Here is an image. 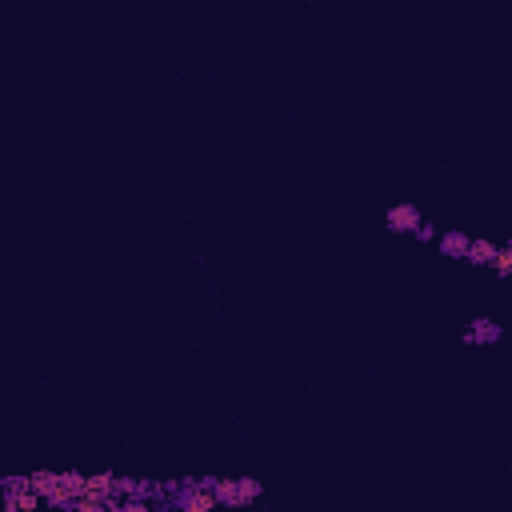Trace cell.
<instances>
[{
  "label": "cell",
  "instance_id": "cell-1",
  "mask_svg": "<svg viewBox=\"0 0 512 512\" xmlns=\"http://www.w3.org/2000/svg\"><path fill=\"white\" fill-rule=\"evenodd\" d=\"M212 484H216L220 504H228V508H244V504H252L260 496L256 480H212Z\"/></svg>",
  "mask_w": 512,
  "mask_h": 512
},
{
  "label": "cell",
  "instance_id": "cell-2",
  "mask_svg": "<svg viewBox=\"0 0 512 512\" xmlns=\"http://www.w3.org/2000/svg\"><path fill=\"white\" fill-rule=\"evenodd\" d=\"M384 224H388V232H420L424 216H420L416 204H392V208L384 212Z\"/></svg>",
  "mask_w": 512,
  "mask_h": 512
},
{
  "label": "cell",
  "instance_id": "cell-3",
  "mask_svg": "<svg viewBox=\"0 0 512 512\" xmlns=\"http://www.w3.org/2000/svg\"><path fill=\"white\" fill-rule=\"evenodd\" d=\"M464 344H500V324L488 320V316L472 320V324L464 328Z\"/></svg>",
  "mask_w": 512,
  "mask_h": 512
},
{
  "label": "cell",
  "instance_id": "cell-4",
  "mask_svg": "<svg viewBox=\"0 0 512 512\" xmlns=\"http://www.w3.org/2000/svg\"><path fill=\"white\" fill-rule=\"evenodd\" d=\"M436 244H440L444 256H452V260H468V244H472V236H464V232H440Z\"/></svg>",
  "mask_w": 512,
  "mask_h": 512
},
{
  "label": "cell",
  "instance_id": "cell-5",
  "mask_svg": "<svg viewBox=\"0 0 512 512\" xmlns=\"http://www.w3.org/2000/svg\"><path fill=\"white\" fill-rule=\"evenodd\" d=\"M496 252H500V244H492V240H472V244H468V264L492 268V264H496Z\"/></svg>",
  "mask_w": 512,
  "mask_h": 512
},
{
  "label": "cell",
  "instance_id": "cell-6",
  "mask_svg": "<svg viewBox=\"0 0 512 512\" xmlns=\"http://www.w3.org/2000/svg\"><path fill=\"white\" fill-rule=\"evenodd\" d=\"M500 276H512V240L508 244H500V252H496V264H492Z\"/></svg>",
  "mask_w": 512,
  "mask_h": 512
}]
</instances>
